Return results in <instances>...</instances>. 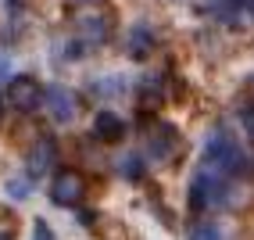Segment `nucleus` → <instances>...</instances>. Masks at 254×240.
<instances>
[{
  "mask_svg": "<svg viewBox=\"0 0 254 240\" xmlns=\"http://www.w3.org/2000/svg\"><path fill=\"white\" fill-rule=\"evenodd\" d=\"M7 100H11V108H18V111H36L43 104V90H40L36 79L18 76V79H11V86H7Z\"/></svg>",
  "mask_w": 254,
  "mask_h": 240,
  "instance_id": "obj_1",
  "label": "nucleus"
},
{
  "mask_svg": "<svg viewBox=\"0 0 254 240\" xmlns=\"http://www.w3.org/2000/svg\"><path fill=\"white\" fill-rule=\"evenodd\" d=\"M50 197H54V204L72 208V204L82 201V179H79L75 172H61V176H54V183H50Z\"/></svg>",
  "mask_w": 254,
  "mask_h": 240,
  "instance_id": "obj_2",
  "label": "nucleus"
},
{
  "mask_svg": "<svg viewBox=\"0 0 254 240\" xmlns=\"http://www.w3.org/2000/svg\"><path fill=\"white\" fill-rule=\"evenodd\" d=\"M93 136H97V140H104V144H118L126 136V122L115 111H100L93 118Z\"/></svg>",
  "mask_w": 254,
  "mask_h": 240,
  "instance_id": "obj_3",
  "label": "nucleus"
},
{
  "mask_svg": "<svg viewBox=\"0 0 254 240\" xmlns=\"http://www.w3.org/2000/svg\"><path fill=\"white\" fill-rule=\"evenodd\" d=\"M54 140H36V147H32V154H29V176H43V172H50V165H54Z\"/></svg>",
  "mask_w": 254,
  "mask_h": 240,
  "instance_id": "obj_4",
  "label": "nucleus"
},
{
  "mask_svg": "<svg viewBox=\"0 0 254 240\" xmlns=\"http://www.w3.org/2000/svg\"><path fill=\"white\" fill-rule=\"evenodd\" d=\"M47 108H50V115H54L58 122H68V118L75 115V100H72V93H68V90L54 86V90L47 93Z\"/></svg>",
  "mask_w": 254,
  "mask_h": 240,
  "instance_id": "obj_5",
  "label": "nucleus"
},
{
  "mask_svg": "<svg viewBox=\"0 0 254 240\" xmlns=\"http://www.w3.org/2000/svg\"><path fill=\"white\" fill-rule=\"evenodd\" d=\"M150 144H154L158 158H168V154L176 151V129L172 126H158L154 133H150Z\"/></svg>",
  "mask_w": 254,
  "mask_h": 240,
  "instance_id": "obj_6",
  "label": "nucleus"
},
{
  "mask_svg": "<svg viewBox=\"0 0 254 240\" xmlns=\"http://www.w3.org/2000/svg\"><path fill=\"white\" fill-rule=\"evenodd\" d=\"M136 100H140V108H143V111H154V108L161 104V86H158L154 79H147L143 86H140V97H136Z\"/></svg>",
  "mask_w": 254,
  "mask_h": 240,
  "instance_id": "obj_7",
  "label": "nucleus"
},
{
  "mask_svg": "<svg viewBox=\"0 0 254 240\" xmlns=\"http://www.w3.org/2000/svg\"><path fill=\"white\" fill-rule=\"evenodd\" d=\"M129 43H132V54H136V58H143L147 50H150V32H147V29H136Z\"/></svg>",
  "mask_w": 254,
  "mask_h": 240,
  "instance_id": "obj_8",
  "label": "nucleus"
},
{
  "mask_svg": "<svg viewBox=\"0 0 254 240\" xmlns=\"http://www.w3.org/2000/svg\"><path fill=\"white\" fill-rule=\"evenodd\" d=\"M240 122H244V129H247V136L254 140V108H244L240 111Z\"/></svg>",
  "mask_w": 254,
  "mask_h": 240,
  "instance_id": "obj_9",
  "label": "nucleus"
},
{
  "mask_svg": "<svg viewBox=\"0 0 254 240\" xmlns=\"http://www.w3.org/2000/svg\"><path fill=\"white\" fill-rule=\"evenodd\" d=\"M32 240H54V233H50L47 222H36V226H32Z\"/></svg>",
  "mask_w": 254,
  "mask_h": 240,
  "instance_id": "obj_10",
  "label": "nucleus"
},
{
  "mask_svg": "<svg viewBox=\"0 0 254 240\" xmlns=\"http://www.w3.org/2000/svg\"><path fill=\"white\" fill-rule=\"evenodd\" d=\"M193 240H218L215 230H204V233H193Z\"/></svg>",
  "mask_w": 254,
  "mask_h": 240,
  "instance_id": "obj_11",
  "label": "nucleus"
},
{
  "mask_svg": "<svg viewBox=\"0 0 254 240\" xmlns=\"http://www.w3.org/2000/svg\"><path fill=\"white\" fill-rule=\"evenodd\" d=\"M4 72H7V58H0V79H4Z\"/></svg>",
  "mask_w": 254,
  "mask_h": 240,
  "instance_id": "obj_12",
  "label": "nucleus"
},
{
  "mask_svg": "<svg viewBox=\"0 0 254 240\" xmlns=\"http://www.w3.org/2000/svg\"><path fill=\"white\" fill-rule=\"evenodd\" d=\"M82 4H100V0H82Z\"/></svg>",
  "mask_w": 254,
  "mask_h": 240,
  "instance_id": "obj_13",
  "label": "nucleus"
}]
</instances>
